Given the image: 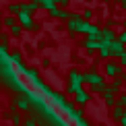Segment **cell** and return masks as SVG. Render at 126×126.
<instances>
[{
	"instance_id": "3957f363",
	"label": "cell",
	"mask_w": 126,
	"mask_h": 126,
	"mask_svg": "<svg viewBox=\"0 0 126 126\" xmlns=\"http://www.w3.org/2000/svg\"><path fill=\"white\" fill-rule=\"evenodd\" d=\"M124 50H126V46L124 44H120V41H112V46H110V58H120V56L124 54Z\"/></svg>"
},
{
	"instance_id": "9a60e30c",
	"label": "cell",
	"mask_w": 126,
	"mask_h": 126,
	"mask_svg": "<svg viewBox=\"0 0 126 126\" xmlns=\"http://www.w3.org/2000/svg\"><path fill=\"white\" fill-rule=\"evenodd\" d=\"M120 126H126V112H124V116L120 118Z\"/></svg>"
},
{
	"instance_id": "5bb4252c",
	"label": "cell",
	"mask_w": 126,
	"mask_h": 126,
	"mask_svg": "<svg viewBox=\"0 0 126 126\" xmlns=\"http://www.w3.org/2000/svg\"><path fill=\"white\" fill-rule=\"evenodd\" d=\"M83 15H85V19H91V17H93V10H89V8H87Z\"/></svg>"
},
{
	"instance_id": "e0dca14e",
	"label": "cell",
	"mask_w": 126,
	"mask_h": 126,
	"mask_svg": "<svg viewBox=\"0 0 126 126\" xmlns=\"http://www.w3.org/2000/svg\"><path fill=\"white\" fill-rule=\"evenodd\" d=\"M122 81H126V72H124V75H122Z\"/></svg>"
},
{
	"instance_id": "ba28073f",
	"label": "cell",
	"mask_w": 126,
	"mask_h": 126,
	"mask_svg": "<svg viewBox=\"0 0 126 126\" xmlns=\"http://www.w3.org/2000/svg\"><path fill=\"white\" fill-rule=\"evenodd\" d=\"M122 77H116V79H114V81H112V85H110V89H112V93H118L120 91V89H122Z\"/></svg>"
},
{
	"instance_id": "52a82bcc",
	"label": "cell",
	"mask_w": 126,
	"mask_h": 126,
	"mask_svg": "<svg viewBox=\"0 0 126 126\" xmlns=\"http://www.w3.org/2000/svg\"><path fill=\"white\" fill-rule=\"evenodd\" d=\"M99 39H103V41H116V33H114L112 29H101V35H99Z\"/></svg>"
},
{
	"instance_id": "5b68a950",
	"label": "cell",
	"mask_w": 126,
	"mask_h": 126,
	"mask_svg": "<svg viewBox=\"0 0 126 126\" xmlns=\"http://www.w3.org/2000/svg\"><path fill=\"white\" fill-rule=\"evenodd\" d=\"M89 99H91V95H89L87 91H83V89H77L75 91V101L77 103H87Z\"/></svg>"
},
{
	"instance_id": "8992f818",
	"label": "cell",
	"mask_w": 126,
	"mask_h": 126,
	"mask_svg": "<svg viewBox=\"0 0 126 126\" xmlns=\"http://www.w3.org/2000/svg\"><path fill=\"white\" fill-rule=\"evenodd\" d=\"M124 112H126V108H122V106H114L112 108V120H116V122H120V118L124 116Z\"/></svg>"
},
{
	"instance_id": "6da1fadb",
	"label": "cell",
	"mask_w": 126,
	"mask_h": 126,
	"mask_svg": "<svg viewBox=\"0 0 126 126\" xmlns=\"http://www.w3.org/2000/svg\"><path fill=\"white\" fill-rule=\"evenodd\" d=\"M122 75H124V68L118 62H106V77L116 79V77H122Z\"/></svg>"
},
{
	"instance_id": "9c48e42d",
	"label": "cell",
	"mask_w": 126,
	"mask_h": 126,
	"mask_svg": "<svg viewBox=\"0 0 126 126\" xmlns=\"http://www.w3.org/2000/svg\"><path fill=\"white\" fill-rule=\"evenodd\" d=\"M83 46H85L87 50H99V39H91V37H89V39H85Z\"/></svg>"
},
{
	"instance_id": "30bf717a",
	"label": "cell",
	"mask_w": 126,
	"mask_h": 126,
	"mask_svg": "<svg viewBox=\"0 0 126 126\" xmlns=\"http://www.w3.org/2000/svg\"><path fill=\"white\" fill-rule=\"evenodd\" d=\"M106 106H108V108H114V106H116V95H108V97H106Z\"/></svg>"
},
{
	"instance_id": "7a4b0ae2",
	"label": "cell",
	"mask_w": 126,
	"mask_h": 126,
	"mask_svg": "<svg viewBox=\"0 0 126 126\" xmlns=\"http://www.w3.org/2000/svg\"><path fill=\"white\" fill-rule=\"evenodd\" d=\"M83 81H87L91 87H99V85H106V79L101 75H97V72H87V75H83Z\"/></svg>"
},
{
	"instance_id": "4fadbf2b",
	"label": "cell",
	"mask_w": 126,
	"mask_h": 126,
	"mask_svg": "<svg viewBox=\"0 0 126 126\" xmlns=\"http://www.w3.org/2000/svg\"><path fill=\"white\" fill-rule=\"evenodd\" d=\"M118 64L122 66V68H126V50H124V54L120 56V62H118Z\"/></svg>"
},
{
	"instance_id": "277c9868",
	"label": "cell",
	"mask_w": 126,
	"mask_h": 126,
	"mask_svg": "<svg viewBox=\"0 0 126 126\" xmlns=\"http://www.w3.org/2000/svg\"><path fill=\"white\" fill-rule=\"evenodd\" d=\"M81 23H83V19L79 17V15H72V17L68 19V25H66V27L70 29V31H79V27H81Z\"/></svg>"
},
{
	"instance_id": "7c38bea8",
	"label": "cell",
	"mask_w": 126,
	"mask_h": 126,
	"mask_svg": "<svg viewBox=\"0 0 126 126\" xmlns=\"http://www.w3.org/2000/svg\"><path fill=\"white\" fill-rule=\"evenodd\" d=\"M118 41H120V44H124V46H126V29H124L122 33L118 35Z\"/></svg>"
},
{
	"instance_id": "8fae6325",
	"label": "cell",
	"mask_w": 126,
	"mask_h": 126,
	"mask_svg": "<svg viewBox=\"0 0 126 126\" xmlns=\"http://www.w3.org/2000/svg\"><path fill=\"white\" fill-rule=\"evenodd\" d=\"M116 103H118V106H122V108H126V93H120V97L116 99Z\"/></svg>"
},
{
	"instance_id": "ac0fdd59",
	"label": "cell",
	"mask_w": 126,
	"mask_h": 126,
	"mask_svg": "<svg viewBox=\"0 0 126 126\" xmlns=\"http://www.w3.org/2000/svg\"><path fill=\"white\" fill-rule=\"evenodd\" d=\"M124 27H126V21H124Z\"/></svg>"
},
{
	"instance_id": "2e32d148",
	"label": "cell",
	"mask_w": 126,
	"mask_h": 126,
	"mask_svg": "<svg viewBox=\"0 0 126 126\" xmlns=\"http://www.w3.org/2000/svg\"><path fill=\"white\" fill-rule=\"evenodd\" d=\"M118 2H120V4H122V8L126 10V0H118Z\"/></svg>"
}]
</instances>
